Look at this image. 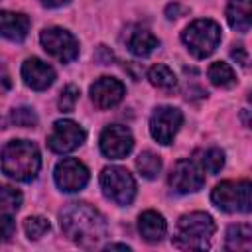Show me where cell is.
Returning <instances> with one entry per match:
<instances>
[{
	"label": "cell",
	"instance_id": "obj_14",
	"mask_svg": "<svg viewBox=\"0 0 252 252\" xmlns=\"http://www.w3.org/2000/svg\"><path fill=\"white\" fill-rule=\"evenodd\" d=\"M22 79L33 91H45L55 81V69L37 57H30L22 65Z\"/></svg>",
	"mask_w": 252,
	"mask_h": 252
},
{
	"label": "cell",
	"instance_id": "obj_7",
	"mask_svg": "<svg viewBox=\"0 0 252 252\" xmlns=\"http://www.w3.org/2000/svg\"><path fill=\"white\" fill-rule=\"evenodd\" d=\"M39 41H41L43 49L51 57L59 59L61 63H69V61L77 59V55H79V41L69 30L45 28L39 35Z\"/></svg>",
	"mask_w": 252,
	"mask_h": 252
},
{
	"label": "cell",
	"instance_id": "obj_32",
	"mask_svg": "<svg viewBox=\"0 0 252 252\" xmlns=\"http://www.w3.org/2000/svg\"><path fill=\"white\" fill-rule=\"evenodd\" d=\"M179 10H181V8H179L177 4H169L167 10H165V14H167V18H179V16H177Z\"/></svg>",
	"mask_w": 252,
	"mask_h": 252
},
{
	"label": "cell",
	"instance_id": "obj_28",
	"mask_svg": "<svg viewBox=\"0 0 252 252\" xmlns=\"http://www.w3.org/2000/svg\"><path fill=\"white\" fill-rule=\"evenodd\" d=\"M14 230H16V222L14 219L8 215V213H2L0 215V242H6L14 236Z\"/></svg>",
	"mask_w": 252,
	"mask_h": 252
},
{
	"label": "cell",
	"instance_id": "obj_13",
	"mask_svg": "<svg viewBox=\"0 0 252 252\" xmlns=\"http://www.w3.org/2000/svg\"><path fill=\"white\" fill-rule=\"evenodd\" d=\"M89 94H91V100L94 102L96 108L106 110V108L116 106V104L124 98L126 89H124V85H122L118 79H114V77H100V79H96V81L91 85Z\"/></svg>",
	"mask_w": 252,
	"mask_h": 252
},
{
	"label": "cell",
	"instance_id": "obj_27",
	"mask_svg": "<svg viewBox=\"0 0 252 252\" xmlns=\"http://www.w3.org/2000/svg\"><path fill=\"white\" fill-rule=\"evenodd\" d=\"M10 118H12V122H14L16 126H22V128H33V126L37 124V116H35V112H33L32 108H28V106L14 108Z\"/></svg>",
	"mask_w": 252,
	"mask_h": 252
},
{
	"label": "cell",
	"instance_id": "obj_2",
	"mask_svg": "<svg viewBox=\"0 0 252 252\" xmlns=\"http://www.w3.org/2000/svg\"><path fill=\"white\" fill-rule=\"evenodd\" d=\"M2 171L16 181H32L37 177L41 167V156L33 142L12 140L0 152Z\"/></svg>",
	"mask_w": 252,
	"mask_h": 252
},
{
	"label": "cell",
	"instance_id": "obj_26",
	"mask_svg": "<svg viewBox=\"0 0 252 252\" xmlns=\"http://www.w3.org/2000/svg\"><path fill=\"white\" fill-rule=\"evenodd\" d=\"M77 100H79V87H75V85H67V87L61 91V94H59L57 106H59L61 112H73Z\"/></svg>",
	"mask_w": 252,
	"mask_h": 252
},
{
	"label": "cell",
	"instance_id": "obj_6",
	"mask_svg": "<svg viewBox=\"0 0 252 252\" xmlns=\"http://www.w3.org/2000/svg\"><path fill=\"white\" fill-rule=\"evenodd\" d=\"M100 189L106 199L116 205H130L136 197V179L124 167L110 165L100 173Z\"/></svg>",
	"mask_w": 252,
	"mask_h": 252
},
{
	"label": "cell",
	"instance_id": "obj_31",
	"mask_svg": "<svg viewBox=\"0 0 252 252\" xmlns=\"http://www.w3.org/2000/svg\"><path fill=\"white\" fill-rule=\"evenodd\" d=\"M43 6H47V8H61V6H65V4H69L71 0H39Z\"/></svg>",
	"mask_w": 252,
	"mask_h": 252
},
{
	"label": "cell",
	"instance_id": "obj_21",
	"mask_svg": "<svg viewBox=\"0 0 252 252\" xmlns=\"http://www.w3.org/2000/svg\"><path fill=\"white\" fill-rule=\"evenodd\" d=\"M148 79H150V83H152L154 87H158V89H161V91H171V89H175V85H177L175 73H173L167 65H163V63L154 65V67L148 71Z\"/></svg>",
	"mask_w": 252,
	"mask_h": 252
},
{
	"label": "cell",
	"instance_id": "obj_1",
	"mask_svg": "<svg viewBox=\"0 0 252 252\" xmlns=\"http://www.w3.org/2000/svg\"><path fill=\"white\" fill-rule=\"evenodd\" d=\"M59 222L65 236L83 248L98 246L108 232L104 217L89 203H69L59 213Z\"/></svg>",
	"mask_w": 252,
	"mask_h": 252
},
{
	"label": "cell",
	"instance_id": "obj_19",
	"mask_svg": "<svg viewBox=\"0 0 252 252\" xmlns=\"http://www.w3.org/2000/svg\"><path fill=\"white\" fill-rule=\"evenodd\" d=\"M228 250H248L252 246V228L250 224H232L226 230V244Z\"/></svg>",
	"mask_w": 252,
	"mask_h": 252
},
{
	"label": "cell",
	"instance_id": "obj_11",
	"mask_svg": "<svg viewBox=\"0 0 252 252\" xmlns=\"http://www.w3.org/2000/svg\"><path fill=\"white\" fill-rule=\"evenodd\" d=\"M55 185L65 193H77L89 183V169L75 158H63L53 169Z\"/></svg>",
	"mask_w": 252,
	"mask_h": 252
},
{
	"label": "cell",
	"instance_id": "obj_9",
	"mask_svg": "<svg viewBox=\"0 0 252 252\" xmlns=\"http://www.w3.org/2000/svg\"><path fill=\"white\" fill-rule=\"evenodd\" d=\"M183 124V114L173 106H158L150 116V134L158 144H171Z\"/></svg>",
	"mask_w": 252,
	"mask_h": 252
},
{
	"label": "cell",
	"instance_id": "obj_12",
	"mask_svg": "<svg viewBox=\"0 0 252 252\" xmlns=\"http://www.w3.org/2000/svg\"><path fill=\"white\" fill-rule=\"evenodd\" d=\"M100 152L110 159L126 158L134 148L132 132L122 124H110L100 134Z\"/></svg>",
	"mask_w": 252,
	"mask_h": 252
},
{
	"label": "cell",
	"instance_id": "obj_5",
	"mask_svg": "<svg viewBox=\"0 0 252 252\" xmlns=\"http://www.w3.org/2000/svg\"><path fill=\"white\" fill-rule=\"evenodd\" d=\"M211 201L224 213H250L252 209V183L248 179L240 181H220L211 193Z\"/></svg>",
	"mask_w": 252,
	"mask_h": 252
},
{
	"label": "cell",
	"instance_id": "obj_29",
	"mask_svg": "<svg viewBox=\"0 0 252 252\" xmlns=\"http://www.w3.org/2000/svg\"><path fill=\"white\" fill-rule=\"evenodd\" d=\"M230 55H232V59H234L240 67H246V65H248V53H246L244 47H236V49H232Z\"/></svg>",
	"mask_w": 252,
	"mask_h": 252
},
{
	"label": "cell",
	"instance_id": "obj_23",
	"mask_svg": "<svg viewBox=\"0 0 252 252\" xmlns=\"http://www.w3.org/2000/svg\"><path fill=\"white\" fill-rule=\"evenodd\" d=\"M20 207H22V193L12 185L0 183V211L12 215Z\"/></svg>",
	"mask_w": 252,
	"mask_h": 252
},
{
	"label": "cell",
	"instance_id": "obj_4",
	"mask_svg": "<svg viewBox=\"0 0 252 252\" xmlns=\"http://www.w3.org/2000/svg\"><path fill=\"white\" fill-rule=\"evenodd\" d=\"M220 26L213 20H195L191 22L183 32H181V39L185 43V47L191 51L193 57L197 59H205L209 57L220 43Z\"/></svg>",
	"mask_w": 252,
	"mask_h": 252
},
{
	"label": "cell",
	"instance_id": "obj_15",
	"mask_svg": "<svg viewBox=\"0 0 252 252\" xmlns=\"http://www.w3.org/2000/svg\"><path fill=\"white\" fill-rule=\"evenodd\" d=\"M30 32V18L22 12H10L0 10V35L10 41H22L26 39Z\"/></svg>",
	"mask_w": 252,
	"mask_h": 252
},
{
	"label": "cell",
	"instance_id": "obj_33",
	"mask_svg": "<svg viewBox=\"0 0 252 252\" xmlns=\"http://www.w3.org/2000/svg\"><path fill=\"white\" fill-rule=\"evenodd\" d=\"M106 248L108 250H114V248H118V250H130V246H126V244H108Z\"/></svg>",
	"mask_w": 252,
	"mask_h": 252
},
{
	"label": "cell",
	"instance_id": "obj_3",
	"mask_svg": "<svg viewBox=\"0 0 252 252\" xmlns=\"http://www.w3.org/2000/svg\"><path fill=\"white\" fill-rule=\"evenodd\" d=\"M215 234V220L209 213L193 211L177 220L173 244L181 250H205Z\"/></svg>",
	"mask_w": 252,
	"mask_h": 252
},
{
	"label": "cell",
	"instance_id": "obj_20",
	"mask_svg": "<svg viewBox=\"0 0 252 252\" xmlns=\"http://www.w3.org/2000/svg\"><path fill=\"white\" fill-rule=\"evenodd\" d=\"M207 77L215 87H232L236 83V75L232 67L224 61H215L207 69Z\"/></svg>",
	"mask_w": 252,
	"mask_h": 252
},
{
	"label": "cell",
	"instance_id": "obj_10",
	"mask_svg": "<svg viewBox=\"0 0 252 252\" xmlns=\"http://www.w3.org/2000/svg\"><path fill=\"white\" fill-rule=\"evenodd\" d=\"M171 191L179 193V195H187V193H195L205 185V173L203 167L197 165V161L193 159H179L169 173L167 179Z\"/></svg>",
	"mask_w": 252,
	"mask_h": 252
},
{
	"label": "cell",
	"instance_id": "obj_25",
	"mask_svg": "<svg viewBox=\"0 0 252 252\" xmlns=\"http://www.w3.org/2000/svg\"><path fill=\"white\" fill-rule=\"evenodd\" d=\"M222 165H224V152L219 150V148H209V150L203 154V158H201V167H203V171H207V173H211V175L219 173V171L222 169Z\"/></svg>",
	"mask_w": 252,
	"mask_h": 252
},
{
	"label": "cell",
	"instance_id": "obj_16",
	"mask_svg": "<svg viewBox=\"0 0 252 252\" xmlns=\"http://www.w3.org/2000/svg\"><path fill=\"white\" fill-rule=\"evenodd\" d=\"M124 41H126V47H128L134 55H138V57L150 55V53L159 45L158 37H156L150 30H146V28H142V26H132V28H128V32L124 33Z\"/></svg>",
	"mask_w": 252,
	"mask_h": 252
},
{
	"label": "cell",
	"instance_id": "obj_22",
	"mask_svg": "<svg viewBox=\"0 0 252 252\" xmlns=\"http://www.w3.org/2000/svg\"><path fill=\"white\" fill-rule=\"evenodd\" d=\"M136 167H138V171L142 173V177L154 179V177H158L159 171H161V159H159V156L154 154V152H142V154L138 156V159H136Z\"/></svg>",
	"mask_w": 252,
	"mask_h": 252
},
{
	"label": "cell",
	"instance_id": "obj_17",
	"mask_svg": "<svg viewBox=\"0 0 252 252\" xmlns=\"http://www.w3.org/2000/svg\"><path fill=\"white\" fill-rule=\"evenodd\" d=\"M138 230L144 240L159 242L167 232V222L163 215H159L158 211H144L138 219Z\"/></svg>",
	"mask_w": 252,
	"mask_h": 252
},
{
	"label": "cell",
	"instance_id": "obj_30",
	"mask_svg": "<svg viewBox=\"0 0 252 252\" xmlns=\"http://www.w3.org/2000/svg\"><path fill=\"white\" fill-rule=\"evenodd\" d=\"M10 87H12L10 75H8L6 67H4V65H0V93H6V91H10Z\"/></svg>",
	"mask_w": 252,
	"mask_h": 252
},
{
	"label": "cell",
	"instance_id": "obj_8",
	"mask_svg": "<svg viewBox=\"0 0 252 252\" xmlns=\"http://www.w3.org/2000/svg\"><path fill=\"white\" fill-rule=\"evenodd\" d=\"M85 138H87L85 130L75 120L61 118L53 122L51 134L47 136V148L55 154H69L77 150L85 142Z\"/></svg>",
	"mask_w": 252,
	"mask_h": 252
},
{
	"label": "cell",
	"instance_id": "obj_18",
	"mask_svg": "<svg viewBox=\"0 0 252 252\" xmlns=\"http://www.w3.org/2000/svg\"><path fill=\"white\" fill-rule=\"evenodd\" d=\"M252 0H230L226 8V20L230 28L240 33H246L252 24Z\"/></svg>",
	"mask_w": 252,
	"mask_h": 252
},
{
	"label": "cell",
	"instance_id": "obj_24",
	"mask_svg": "<svg viewBox=\"0 0 252 252\" xmlns=\"http://www.w3.org/2000/svg\"><path fill=\"white\" fill-rule=\"evenodd\" d=\"M51 228L49 220L45 217H39V215H33V217H28L24 220V230L28 234L30 240H39L43 234H47Z\"/></svg>",
	"mask_w": 252,
	"mask_h": 252
}]
</instances>
